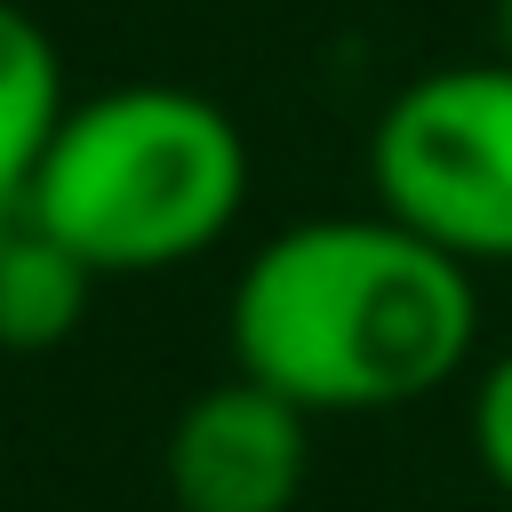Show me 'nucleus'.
Returning <instances> with one entry per match:
<instances>
[{"label":"nucleus","mask_w":512,"mask_h":512,"mask_svg":"<svg viewBox=\"0 0 512 512\" xmlns=\"http://www.w3.org/2000/svg\"><path fill=\"white\" fill-rule=\"evenodd\" d=\"M240 120L176 80H120L64 104L16 216L56 232L96 280L176 272L208 256L248 208Z\"/></svg>","instance_id":"f03ea898"},{"label":"nucleus","mask_w":512,"mask_h":512,"mask_svg":"<svg viewBox=\"0 0 512 512\" xmlns=\"http://www.w3.org/2000/svg\"><path fill=\"white\" fill-rule=\"evenodd\" d=\"M232 368L304 416H376L464 376L480 344L472 264L400 216H304L272 232L224 304Z\"/></svg>","instance_id":"f257e3e1"},{"label":"nucleus","mask_w":512,"mask_h":512,"mask_svg":"<svg viewBox=\"0 0 512 512\" xmlns=\"http://www.w3.org/2000/svg\"><path fill=\"white\" fill-rule=\"evenodd\" d=\"M88 296H96V272L56 232H40L32 216L8 208V224H0V352L72 344L88 320Z\"/></svg>","instance_id":"39448f33"},{"label":"nucleus","mask_w":512,"mask_h":512,"mask_svg":"<svg viewBox=\"0 0 512 512\" xmlns=\"http://www.w3.org/2000/svg\"><path fill=\"white\" fill-rule=\"evenodd\" d=\"M472 456L512 496V352H496L480 368V392H472Z\"/></svg>","instance_id":"0eeeda50"},{"label":"nucleus","mask_w":512,"mask_h":512,"mask_svg":"<svg viewBox=\"0 0 512 512\" xmlns=\"http://www.w3.org/2000/svg\"><path fill=\"white\" fill-rule=\"evenodd\" d=\"M376 208L464 264H512V64H432L368 128Z\"/></svg>","instance_id":"7ed1b4c3"},{"label":"nucleus","mask_w":512,"mask_h":512,"mask_svg":"<svg viewBox=\"0 0 512 512\" xmlns=\"http://www.w3.org/2000/svg\"><path fill=\"white\" fill-rule=\"evenodd\" d=\"M312 472V416L256 376L192 392L160 440V480L176 512H288Z\"/></svg>","instance_id":"20e7f679"},{"label":"nucleus","mask_w":512,"mask_h":512,"mask_svg":"<svg viewBox=\"0 0 512 512\" xmlns=\"http://www.w3.org/2000/svg\"><path fill=\"white\" fill-rule=\"evenodd\" d=\"M488 32H496V56L512 64V0H496V24H488Z\"/></svg>","instance_id":"6e6552de"},{"label":"nucleus","mask_w":512,"mask_h":512,"mask_svg":"<svg viewBox=\"0 0 512 512\" xmlns=\"http://www.w3.org/2000/svg\"><path fill=\"white\" fill-rule=\"evenodd\" d=\"M64 56L48 40V24L24 0H0V208L24 200L56 120H64Z\"/></svg>","instance_id":"423d86ee"},{"label":"nucleus","mask_w":512,"mask_h":512,"mask_svg":"<svg viewBox=\"0 0 512 512\" xmlns=\"http://www.w3.org/2000/svg\"><path fill=\"white\" fill-rule=\"evenodd\" d=\"M0 224H8V208H0Z\"/></svg>","instance_id":"1a4fd4ad"}]
</instances>
